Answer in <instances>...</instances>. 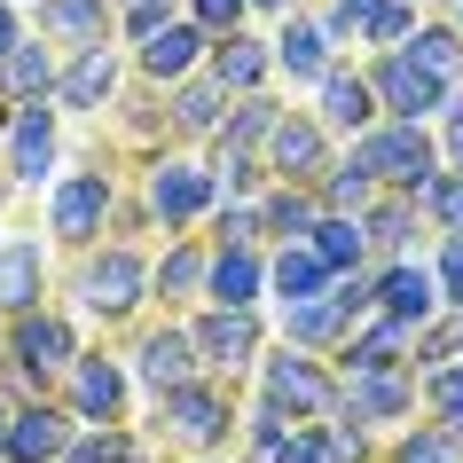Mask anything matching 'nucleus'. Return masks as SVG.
<instances>
[{
    "mask_svg": "<svg viewBox=\"0 0 463 463\" xmlns=\"http://www.w3.org/2000/svg\"><path fill=\"white\" fill-rule=\"evenodd\" d=\"M71 362H79V330L55 315V307L8 315V392H16V401H40L48 385H63Z\"/></svg>",
    "mask_w": 463,
    "mask_h": 463,
    "instance_id": "obj_1",
    "label": "nucleus"
},
{
    "mask_svg": "<svg viewBox=\"0 0 463 463\" xmlns=\"http://www.w3.org/2000/svg\"><path fill=\"white\" fill-rule=\"evenodd\" d=\"M16 48H24V8H16V0H0V63H8Z\"/></svg>",
    "mask_w": 463,
    "mask_h": 463,
    "instance_id": "obj_47",
    "label": "nucleus"
},
{
    "mask_svg": "<svg viewBox=\"0 0 463 463\" xmlns=\"http://www.w3.org/2000/svg\"><path fill=\"white\" fill-rule=\"evenodd\" d=\"M71 298L102 322V330H118V322L142 315V298H157V283H149V260L134 244H95V251H79Z\"/></svg>",
    "mask_w": 463,
    "mask_h": 463,
    "instance_id": "obj_2",
    "label": "nucleus"
},
{
    "mask_svg": "<svg viewBox=\"0 0 463 463\" xmlns=\"http://www.w3.org/2000/svg\"><path fill=\"white\" fill-rule=\"evenodd\" d=\"M134 377H142V392H149V401H165L173 385L204 377L196 330H189V322H157V330H142V338H134Z\"/></svg>",
    "mask_w": 463,
    "mask_h": 463,
    "instance_id": "obj_11",
    "label": "nucleus"
},
{
    "mask_svg": "<svg viewBox=\"0 0 463 463\" xmlns=\"http://www.w3.org/2000/svg\"><path fill=\"white\" fill-rule=\"evenodd\" d=\"M330 283H338V268L315 251V236H307V244H275V251H268V291L283 298V307H298V298H322Z\"/></svg>",
    "mask_w": 463,
    "mask_h": 463,
    "instance_id": "obj_25",
    "label": "nucleus"
},
{
    "mask_svg": "<svg viewBox=\"0 0 463 463\" xmlns=\"http://www.w3.org/2000/svg\"><path fill=\"white\" fill-rule=\"evenodd\" d=\"M220 118H228V87H220L213 71H189L181 87H165V134H181V142H213Z\"/></svg>",
    "mask_w": 463,
    "mask_h": 463,
    "instance_id": "obj_22",
    "label": "nucleus"
},
{
    "mask_svg": "<svg viewBox=\"0 0 463 463\" xmlns=\"http://www.w3.org/2000/svg\"><path fill=\"white\" fill-rule=\"evenodd\" d=\"M55 87H63V71H55V55L32 48V40L0 63V95L8 102H55Z\"/></svg>",
    "mask_w": 463,
    "mask_h": 463,
    "instance_id": "obj_32",
    "label": "nucleus"
},
{
    "mask_svg": "<svg viewBox=\"0 0 463 463\" xmlns=\"http://www.w3.org/2000/svg\"><path fill=\"white\" fill-rule=\"evenodd\" d=\"M213 244H268V220H260V204H251V196H228V204H220Z\"/></svg>",
    "mask_w": 463,
    "mask_h": 463,
    "instance_id": "obj_39",
    "label": "nucleus"
},
{
    "mask_svg": "<svg viewBox=\"0 0 463 463\" xmlns=\"http://www.w3.org/2000/svg\"><path fill=\"white\" fill-rule=\"evenodd\" d=\"M189 463H220V456H189Z\"/></svg>",
    "mask_w": 463,
    "mask_h": 463,
    "instance_id": "obj_50",
    "label": "nucleus"
},
{
    "mask_svg": "<svg viewBox=\"0 0 463 463\" xmlns=\"http://www.w3.org/2000/svg\"><path fill=\"white\" fill-rule=\"evenodd\" d=\"M110 213H118V173L79 165V173H63L55 196H48V236L63 251H95L102 228H110Z\"/></svg>",
    "mask_w": 463,
    "mask_h": 463,
    "instance_id": "obj_5",
    "label": "nucleus"
},
{
    "mask_svg": "<svg viewBox=\"0 0 463 463\" xmlns=\"http://www.w3.org/2000/svg\"><path fill=\"white\" fill-rule=\"evenodd\" d=\"M362 220H369V251L377 260H409V244H416V196L409 189H385Z\"/></svg>",
    "mask_w": 463,
    "mask_h": 463,
    "instance_id": "obj_31",
    "label": "nucleus"
},
{
    "mask_svg": "<svg viewBox=\"0 0 463 463\" xmlns=\"http://www.w3.org/2000/svg\"><path fill=\"white\" fill-rule=\"evenodd\" d=\"M409 409H416V377L409 369H345L338 416H354V424H401Z\"/></svg>",
    "mask_w": 463,
    "mask_h": 463,
    "instance_id": "obj_17",
    "label": "nucleus"
},
{
    "mask_svg": "<svg viewBox=\"0 0 463 463\" xmlns=\"http://www.w3.org/2000/svg\"><path fill=\"white\" fill-rule=\"evenodd\" d=\"M283 338L307 345V354H338V345L354 338V315H345L330 291H322V298H298V307H283Z\"/></svg>",
    "mask_w": 463,
    "mask_h": 463,
    "instance_id": "obj_28",
    "label": "nucleus"
},
{
    "mask_svg": "<svg viewBox=\"0 0 463 463\" xmlns=\"http://www.w3.org/2000/svg\"><path fill=\"white\" fill-rule=\"evenodd\" d=\"M63 409H71L79 424H126V362L79 345V362L63 369Z\"/></svg>",
    "mask_w": 463,
    "mask_h": 463,
    "instance_id": "obj_12",
    "label": "nucleus"
},
{
    "mask_svg": "<svg viewBox=\"0 0 463 463\" xmlns=\"http://www.w3.org/2000/svg\"><path fill=\"white\" fill-rule=\"evenodd\" d=\"M315 251H322L338 275H345V268H377V251H369V220H362V213H322Z\"/></svg>",
    "mask_w": 463,
    "mask_h": 463,
    "instance_id": "obj_33",
    "label": "nucleus"
},
{
    "mask_svg": "<svg viewBox=\"0 0 463 463\" xmlns=\"http://www.w3.org/2000/svg\"><path fill=\"white\" fill-rule=\"evenodd\" d=\"M251 8H260V16H291L298 0H251Z\"/></svg>",
    "mask_w": 463,
    "mask_h": 463,
    "instance_id": "obj_49",
    "label": "nucleus"
},
{
    "mask_svg": "<svg viewBox=\"0 0 463 463\" xmlns=\"http://www.w3.org/2000/svg\"><path fill=\"white\" fill-rule=\"evenodd\" d=\"M268 173H275V181H307V189H322V173H330V126H322V110H283V118H275Z\"/></svg>",
    "mask_w": 463,
    "mask_h": 463,
    "instance_id": "obj_13",
    "label": "nucleus"
},
{
    "mask_svg": "<svg viewBox=\"0 0 463 463\" xmlns=\"http://www.w3.org/2000/svg\"><path fill=\"white\" fill-rule=\"evenodd\" d=\"M268 298V251L260 244H213L204 307H260Z\"/></svg>",
    "mask_w": 463,
    "mask_h": 463,
    "instance_id": "obj_20",
    "label": "nucleus"
},
{
    "mask_svg": "<svg viewBox=\"0 0 463 463\" xmlns=\"http://www.w3.org/2000/svg\"><path fill=\"white\" fill-rule=\"evenodd\" d=\"M260 220H268V244H307L322 228V189H307V181H275L268 196H260Z\"/></svg>",
    "mask_w": 463,
    "mask_h": 463,
    "instance_id": "obj_27",
    "label": "nucleus"
},
{
    "mask_svg": "<svg viewBox=\"0 0 463 463\" xmlns=\"http://www.w3.org/2000/svg\"><path fill=\"white\" fill-rule=\"evenodd\" d=\"M432 275H439V298H448V307H463V236H448V244H439Z\"/></svg>",
    "mask_w": 463,
    "mask_h": 463,
    "instance_id": "obj_45",
    "label": "nucleus"
},
{
    "mask_svg": "<svg viewBox=\"0 0 463 463\" xmlns=\"http://www.w3.org/2000/svg\"><path fill=\"white\" fill-rule=\"evenodd\" d=\"M79 439V416L40 392V401H16V424H8V463H63V448Z\"/></svg>",
    "mask_w": 463,
    "mask_h": 463,
    "instance_id": "obj_15",
    "label": "nucleus"
},
{
    "mask_svg": "<svg viewBox=\"0 0 463 463\" xmlns=\"http://www.w3.org/2000/svg\"><path fill=\"white\" fill-rule=\"evenodd\" d=\"M48 244L40 236H8L0 244V322L24 315V307H48Z\"/></svg>",
    "mask_w": 463,
    "mask_h": 463,
    "instance_id": "obj_21",
    "label": "nucleus"
},
{
    "mask_svg": "<svg viewBox=\"0 0 463 463\" xmlns=\"http://www.w3.org/2000/svg\"><path fill=\"white\" fill-rule=\"evenodd\" d=\"M165 24H173V0H134V8H118V32L134 48H142L149 32H165Z\"/></svg>",
    "mask_w": 463,
    "mask_h": 463,
    "instance_id": "obj_44",
    "label": "nucleus"
},
{
    "mask_svg": "<svg viewBox=\"0 0 463 463\" xmlns=\"http://www.w3.org/2000/svg\"><path fill=\"white\" fill-rule=\"evenodd\" d=\"M118 87H126V63H118V48L102 40V48H71L55 102H63V110H110V102H118Z\"/></svg>",
    "mask_w": 463,
    "mask_h": 463,
    "instance_id": "obj_19",
    "label": "nucleus"
},
{
    "mask_svg": "<svg viewBox=\"0 0 463 463\" xmlns=\"http://www.w3.org/2000/svg\"><path fill=\"white\" fill-rule=\"evenodd\" d=\"M110 8H134V0H110Z\"/></svg>",
    "mask_w": 463,
    "mask_h": 463,
    "instance_id": "obj_51",
    "label": "nucleus"
},
{
    "mask_svg": "<svg viewBox=\"0 0 463 463\" xmlns=\"http://www.w3.org/2000/svg\"><path fill=\"white\" fill-rule=\"evenodd\" d=\"M338 63V40H330V24L322 16H307V8H291L283 16V32H275V71L291 79V87H322V71Z\"/></svg>",
    "mask_w": 463,
    "mask_h": 463,
    "instance_id": "obj_16",
    "label": "nucleus"
},
{
    "mask_svg": "<svg viewBox=\"0 0 463 463\" xmlns=\"http://www.w3.org/2000/svg\"><path fill=\"white\" fill-rule=\"evenodd\" d=\"M189 16L213 40H228V32H244V16H251V0H189Z\"/></svg>",
    "mask_w": 463,
    "mask_h": 463,
    "instance_id": "obj_43",
    "label": "nucleus"
},
{
    "mask_svg": "<svg viewBox=\"0 0 463 463\" xmlns=\"http://www.w3.org/2000/svg\"><path fill=\"white\" fill-rule=\"evenodd\" d=\"M260 392H268L275 409H291L298 424L338 416V401H345V385L315 362V354H307V345H291V338H283V354H268V362H260Z\"/></svg>",
    "mask_w": 463,
    "mask_h": 463,
    "instance_id": "obj_7",
    "label": "nucleus"
},
{
    "mask_svg": "<svg viewBox=\"0 0 463 463\" xmlns=\"http://www.w3.org/2000/svg\"><path fill=\"white\" fill-rule=\"evenodd\" d=\"M377 196H385V181H377V173H369L354 149H345L338 165L322 173V213H369Z\"/></svg>",
    "mask_w": 463,
    "mask_h": 463,
    "instance_id": "obj_34",
    "label": "nucleus"
},
{
    "mask_svg": "<svg viewBox=\"0 0 463 463\" xmlns=\"http://www.w3.org/2000/svg\"><path fill=\"white\" fill-rule=\"evenodd\" d=\"M409 32H416V0H385L377 16H369V48H409Z\"/></svg>",
    "mask_w": 463,
    "mask_h": 463,
    "instance_id": "obj_41",
    "label": "nucleus"
},
{
    "mask_svg": "<svg viewBox=\"0 0 463 463\" xmlns=\"http://www.w3.org/2000/svg\"><path fill=\"white\" fill-rule=\"evenodd\" d=\"M204 71L228 87V95H260L275 79V40H251V32H228V40H213V55H204Z\"/></svg>",
    "mask_w": 463,
    "mask_h": 463,
    "instance_id": "obj_24",
    "label": "nucleus"
},
{
    "mask_svg": "<svg viewBox=\"0 0 463 463\" xmlns=\"http://www.w3.org/2000/svg\"><path fill=\"white\" fill-rule=\"evenodd\" d=\"M228 432H236V392L220 385L213 369L189 377V385H173L165 401H157V439H173L181 456H220Z\"/></svg>",
    "mask_w": 463,
    "mask_h": 463,
    "instance_id": "obj_3",
    "label": "nucleus"
},
{
    "mask_svg": "<svg viewBox=\"0 0 463 463\" xmlns=\"http://www.w3.org/2000/svg\"><path fill=\"white\" fill-rule=\"evenodd\" d=\"M204 275H213V244L173 236V251L149 268V283H157V298H165V307H189V298H204Z\"/></svg>",
    "mask_w": 463,
    "mask_h": 463,
    "instance_id": "obj_30",
    "label": "nucleus"
},
{
    "mask_svg": "<svg viewBox=\"0 0 463 463\" xmlns=\"http://www.w3.org/2000/svg\"><path fill=\"white\" fill-rule=\"evenodd\" d=\"M118 24V8L110 0H40V32L63 40V48H102Z\"/></svg>",
    "mask_w": 463,
    "mask_h": 463,
    "instance_id": "obj_29",
    "label": "nucleus"
},
{
    "mask_svg": "<svg viewBox=\"0 0 463 463\" xmlns=\"http://www.w3.org/2000/svg\"><path fill=\"white\" fill-rule=\"evenodd\" d=\"M392 463H463V432H448V424H416V432H401Z\"/></svg>",
    "mask_w": 463,
    "mask_h": 463,
    "instance_id": "obj_37",
    "label": "nucleus"
},
{
    "mask_svg": "<svg viewBox=\"0 0 463 463\" xmlns=\"http://www.w3.org/2000/svg\"><path fill=\"white\" fill-rule=\"evenodd\" d=\"M424 401H432V416L448 432H463V354L448 369H424Z\"/></svg>",
    "mask_w": 463,
    "mask_h": 463,
    "instance_id": "obj_38",
    "label": "nucleus"
},
{
    "mask_svg": "<svg viewBox=\"0 0 463 463\" xmlns=\"http://www.w3.org/2000/svg\"><path fill=\"white\" fill-rule=\"evenodd\" d=\"M0 149H8V181L32 189V181H48L55 157H63V126H55L48 102H8V110H0Z\"/></svg>",
    "mask_w": 463,
    "mask_h": 463,
    "instance_id": "obj_9",
    "label": "nucleus"
},
{
    "mask_svg": "<svg viewBox=\"0 0 463 463\" xmlns=\"http://www.w3.org/2000/svg\"><path fill=\"white\" fill-rule=\"evenodd\" d=\"M377 8H385V0H330V8H322V24H330V40H362L369 32V16H377Z\"/></svg>",
    "mask_w": 463,
    "mask_h": 463,
    "instance_id": "obj_42",
    "label": "nucleus"
},
{
    "mask_svg": "<svg viewBox=\"0 0 463 463\" xmlns=\"http://www.w3.org/2000/svg\"><path fill=\"white\" fill-rule=\"evenodd\" d=\"M409 345H416L409 322L369 315V322H354V338L338 345V369H409Z\"/></svg>",
    "mask_w": 463,
    "mask_h": 463,
    "instance_id": "obj_26",
    "label": "nucleus"
},
{
    "mask_svg": "<svg viewBox=\"0 0 463 463\" xmlns=\"http://www.w3.org/2000/svg\"><path fill=\"white\" fill-rule=\"evenodd\" d=\"M8 424H16V392H0V463H8Z\"/></svg>",
    "mask_w": 463,
    "mask_h": 463,
    "instance_id": "obj_48",
    "label": "nucleus"
},
{
    "mask_svg": "<svg viewBox=\"0 0 463 463\" xmlns=\"http://www.w3.org/2000/svg\"><path fill=\"white\" fill-rule=\"evenodd\" d=\"M439 157H448V165H463V87L448 95V110H439Z\"/></svg>",
    "mask_w": 463,
    "mask_h": 463,
    "instance_id": "obj_46",
    "label": "nucleus"
},
{
    "mask_svg": "<svg viewBox=\"0 0 463 463\" xmlns=\"http://www.w3.org/2000/svg\"><path fill=\"white\" fill-rule=\"evenodd\" d=\"M189 330H196V354H204V369H213V377H244V369L268 354L260 307H204Z\"/></svg>",
    "mask_w": 463,
    "mask_h": 463,
    "instance_id": "obj_10",
    "label": "nucleus"
},
{
    "mask_svg": "<svg viewBox=\"0 0 463 463\" xmlns=\"http://www.w3.org/2000/svg\"><path fill=\"white\" fill-rule=\"evenodd\" d=\"M416 213H432L448 236H463V165H439L424 189H416Z\"/></svg>",
    "mask_w": 463,
    "mask_h": 463,
    "instance_id": "obj_36",
    "label": "nucleus"
},
{
    "mask_svg": "<svg viewBox=\"0 0 463 463\" xmlns=\"http://www.w3.org/2000/svg\"><path fill=\"white\" fill-rule=\"evenodd\" d=\"M456 24H463V16H456Z\"/></svg>",
    "mask_w": 463,
    "mask_h": 463,
    "instance_id": "obj_52",
    "label": "nucleus"
},
{
    "mask_svg": "<svg viewBox=\"0 0 463 463\" xmlns=\"http://www.w3.org/2000/svg\"><path fill=\"white\" fill-rule=\"evenodd\" d=\"M315 110L330 134H362V126H377L385 110H377V87H369V71H345V63H330L315 87Z\"/></svg>",
    "mask_w": 463,
    "mask_h": 463,
    "instance_id": "obj_23",
    "label": "nucleus"
},
{
    "mask_svg": "<svg viewBox=\"0 0 463 463\" xmlns=\"http://www.w3.org/2000/svg\"><path fill=\"white\" fill-rule=\"evenodd\" d=\"M204 55H213V32L196 24V16H173L165 32H149L142 48H134V71L149 87H181L189 71H204Z\"/></svg>",
    "mask_w": 463,
    "mask_h": 463,
    "instance_id": "obj_14",
    "label": "nucleus"
},
{
    "mask_svg": "<svg viewBox=\"0 0 463 463\" xmlns=\"http://www.w3.org/2000/svg\"><path fill=\"white\" fill-rule=\"evenodd\" d=\"M409 55L432 63L439 79H463V24H416L409 32Z\"/></svg>",
    "mask_w": 463,
    "mask_h": 463,
    "instance_id": "obj_35",
    "label": "nucleus"
},
{
    "mask_svg": "<svg viewBox=\"0 0 463 463\" xmlns=\"http://www.w3.org/2000/svg\"><path fill=\"white\" fill-rule=\"evenodd\" d=\"M213 173L228 196H260V181H268V157H251V149H213Z\"/></svg>",
    "mask_w": 463,
    "mask_h": 463,
    "instance_id": "obj_40",
    "label": "nucleus"
},
{
    "mask_svg": "<svg viewBox=\"0 0 463 463\" xmlns=\"http://www.w3.org/2000/svg\"><path fill=\"white\" fill-rule=\"evenodd\" d=\"M369 87H377V110H385V118H416V126H432L439 110H448V95H456V79H439L432 63H416L409 48H377Z\"/></svg>",
    "mask_w": 463,
    "mask_h": 463,
    "instance_id": "obj_6",
    "label": "nucleus"
},
{
    "mask_svg": "<svg viewBox=\"0 0 463 463\" xmlns=\"http://www.w3.org/2000/svg\"><path fill=\"white\" fill-rule=\"evenodd\" d=\"M439 307H448V298H439V275L432 268H416V260H377V315L424 330Z\"/></svg>",
    "mask_w": 463,
    "mask_h": 463,
    "instance_id": "obj_18",
    "label": "nucleus"
},
{
    "mask_svg": "<svg viewBox=\"0 0 463 463\" xmlns=\"http://www.w3.org/2000/svg\"><path fill=\"white\" fill-rule=\"evenodd\" d=\"M142 204H149V220L189 228V220H204L220 204V173L196 165V157H181V149H165V157H149V173H142Z\"/></svg>",
    "mask_w": 463,
    "mask_h": 463,
    "instance_id": "obj_8",
    "label": "nucleus"
},
{
    "mask_svg": "<svg viewBox=\"0 0 463 463\" xmlns=\"http://www.w3.org/2000/svg\"><path fill=\"white\" fill-rule=\"evenodd\" d=\"M354 157H362L385 189H424L448 157H439V142H432V126H416V118H377V126H362L354 134Z\"/></svg>",
    "mask_w": 463,
    "mask_h": 463,
    "instance_id": "obj_4",
    "label": "nucleus"
}]
</instances>
